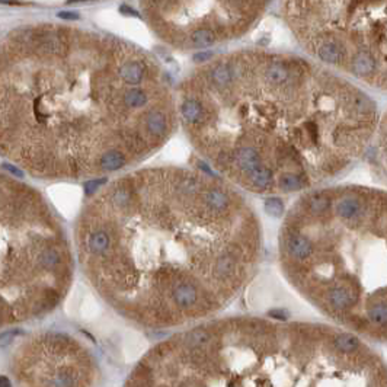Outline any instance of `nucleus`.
Listing matches in <instances>:
<instances>
[{
  "mask_svg": "<svg viewBox=\"0 0 387 387\" xmlns=\"http://www.w3.org/2000/svg\"><path fill=\"white\" fill-rule=\"evenodd\" d=\"M22 343L13 374L25 386H96L102 380L97 355L65 332H41Z\"/></svg>",
  "mask_w": 387,
  "mask_h": 387,
  "instance_id": "obj_6",
  "label": "nucleus"
},
{
  "mask_svg": "<svg viewBox=\"0 0 387 387\" xmlns=\"http://www.w3.org/2000/svg\"><path fill=\"white\" fill-rule=\"evenodd\" d=\"M71 242L97 298L148 332L224 311L256 278L265 252L247 195L215 173L183 166L115 175L83 204Z\"/></svg>",
  "mask_w": 387,
  "mask_h": 387,
  "instance_id": "obj_1",
  "label": "nucleus"
},
{
  "mask_svg": "<svg viewBox=\"0 0 387 387\" xmlns=\"http://www.w3.org/2000/svg\"><path fill=\"white\" fill-rule=\"evenodd\" d=\"M74 274L60 214L39 189L0 170V333L52 314Z\"/></svg>",
  "mask_w": 387,
  "mask_h": 387,
  "instance_id": "obj_5",
  "label": "nucleus"
},
{
  "mask_svg": "<svg viewBox=\"0 0 387 387\" xmlns=\"http://www.w3.org/2000/svg\"><path fill=\"white\" fill-rule=\"evenodd\" d=\"M189 41L195 48H207L214 45V42L217 41V33L210 28H199L191 33Z\"/></svg>",
  "mask_w": 387,
  "mask_h": 387,
  "instance_id": "obj_8",
  "label": "nucleus"
},
{
  "mask_svg": "<svg viewBox=\"0 0 387 387\" xmlns=\"http://www.w3.org/2000/svg\"><path fill=\"white\" fill-rule=\"evenodd\" d=\"M278 265L290 287L332 323L371 343L387 338V195L359 185L298 194L282 217Z\"/></svg>",
  "mask_w": 387,
  "mask_h": 387,
  "instance_id": "obj_4",
  "label": "nucleus"
},
{
  "mask_svg": "<svg viewBox=\"0 0 387 387\" xmlns=\"http://www.w3.org/2000/svg\"><path fill=\"white\" fill-rule=\"evenodd\" d=\"M125 386H387L374 345L335 323L262 316L211 317L153 345Z\"/></svg>",
  "mask_w": 387,
  "mask_h": 387,
  "instance_id": "obj_3",
  "label": "nucleus"
},
{
  "mask_svg": "<svg viewBox=\"0 0 387 387\" xmlns=\"http://www.w3.org/2000/svg\"><path fill=\"white\" fill-rule=\"evenodd\" d=\"M74 1H84V0H68L67 3H74Z\"/></svg>",
  "mask_w": 387,
  "mask_h": 387,
  "instance_id": "obj_11",
  "label": "nucleus"
},
{
  "mask_svg": "<svg viewBox=\"0 0 387 387\" xmlns=\"http://www.w3.org/2000/svg\"><path fill=\"white\" fill-rule=\"evenodd\" d=\"M316 55L326 64L343 65L349 68V52L348 48L338 39H326L316 45Z\"/></svg>",
  "mask_w": 387,
  "mask_h": 387,
  "instance_id": "obj_7",
  "label": "nucleus"
},
{
  "mask_svg": "<svg viewBox=\"0 0 387 387\" xmlns=\"http://www.w3.org/2000/svg\"><path fill=\"white\" fill-rule=\"evenodd\" d=\"M57 16L60 19H64V20H77L79 19V13L70 12V10H61V12L57 13Z\"/></svg>",
  "mask_w": 387,
  "mask_h": 387,
  "instance_id": "obj_9",
  "label": "nucleus"
},
{
  "mask_svg": "<svg viewBox=\"0 0 387 387\" xmlns=\"http://www.w3.org/2000/svg\"><path fill=\"white\" fill-rule=\"evenodd\" d=\"M119 12L121 13H124V15H128V16H135V17H138L140 15H138V12L135 10V9H131L129 6H127V4H122L121 7H119Z\"/></svg>",
  "mask_w": 387,
  "mask_h": 387,
  "instance_id": "obj_10",
  "label": "nucleus"
},
{
  "mask_svg": "<svg viewBox=\"0 0 387 387\" xmlns=\"http://www.w3.org/2000/svg\"><path fill=\"white\" fill-rule=\"evenodd\" d=\"M180 93L177 119L192 148L215 175L259 196L346 175L384 128L370 95L300 58L218 60Z\"/></svg>",
  "mask_w": 387,
  "mask_h": 387,
  "instance_id": "obj_2",
  "label": "nucleus"
}]
</instances>
